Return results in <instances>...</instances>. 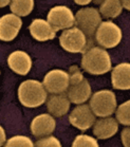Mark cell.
Returning a JSON list of instances; mask_svg holds the SVG:
<instances>
[{
    "mask_svg": "<svg viewBox=\"0 0 130 147\" xmlns=\"http://www.w3.org/2000/svg\"><path fill=\"white\" fill-rule=\"evenodd\" d=\"M69 121L72 126L82 131L90 129L95 123V115L89 105H77L69 115Z\"/></svg>",
    "mask_w": 130,
    "mask_h": 147,
    "instance_id": "9c48e42d",
    "label": "cell"
},
{
    "mask_svg": "<svg viewBox=\"0 0 130 147\" xmlns=\"http://www.w3.org/2000/svg\"><path fill=\"white\" fill-rule=\"evenodd\" d=\"M71 147H100L97 140L88 134H79L74 139Z\"/></svg>",
    "mask_w": 130,
    "mask_h": 147,
    "instance_id": "7402d4cb",
    "label": "cell"
},
{
    "mask_svg": "<svg viewBox=\"0 0 130 147\" xmlns=\"http://www.w3.org/2000/svg\"><path fill=\"white\" fill-rule=\"evenodd\" d=\"M91 86L88 80H85L82 83L69 86L67 91V96L71 103L75 105H83L91 97Z\"/></svg>",
    "mask_w": 130,
    "mask_h": 147,
    "instance_id": "2e32d148",
    "label": "cell"
},
{
    "mask_svg": "<svg viewBox=\"0 0 130 147\" xmlns=\"http://www.w3.org/2000/svg\"><path fill=\"white\" fill-rule=\"evenodd\" d=\"M0 74H1V72H0Z\"/></svg>",
    "mask_w": 130,
    "mask_h": 147,
    "instance_id": "4dcf8cb0",
    "label": "cell"
},
{
    "mask_svg": "<svg viewBox=\"0 0 130 147\" xmlns=\"http://www.w3.org/2000/svg\"><path fill=\"white\" fill-rule=\"evenodd\" d=\"M18 29L12 27L5 22L0 21V40L2 41H12L17 37L19 33Z\"/></svg>",
    "mask_w": 130,
    "mask_h": 147,
    "instance_id": "ffe728a7",
    "label": "cell"
},
{
    "mask_svg": "<svg viewBox=\"0 0 130 147\" xmlns=\"http://www.w3.org/2000/svg\"><path fill=\"white\" fill-rule=\"evenodd\" d=\"M56 122L50 113H42L35 117L31 122V132L34 137L44 138L51 136L55 130Z\"/></svg>",
    "mask_w": 130,
    "mask_h": 147,
    "instance_id": "30bf717a",
    "label": "cell"
},
{
    "mask_svg": "<svg viewBox=\"0 0 130 147\" xmlns=\"http://www.w3.org/2000/svg\"><path fill=\"white\" fill-rule=\"evenodd\" d=\"M34 4L33 0H13L11 1L10 9L12 14L18 17H26L33 12Z\"/></svg>",
    "mask_w": 130,
    "mask_h": 147,
    "instance_id": "ac0fdd59",
    "label": "cell"
},
{
    "mask_svg": "<svg viewBox=\"0 0 130 147\" xmlns=\"http://www.w3.org/2000/svg\"><path fill=\"white\" fill-rule=\"evenodd\" d=\"M59 44L69 53H85L87 49V36L76 27L63 31L59 36Z\"/></svg>",
    "mask_w": 130,
    "mask_h": 147,
    "instance_id": "8992f818",
    "label": "cell"
},
{
    "mask_svg": "<svg viewBox=\"0 0 130 147\" xmlns=\"http://www.w3.org/2000/svg\"><path fill=\"white\" fill-rule=\"evenodd\" d=\"M7 65L12 71L18 75H27L32 69V58L30 55L21 50L14 51L7 57Z\"/></svg>",
    "mask_w": 130,
    "mask_h": 147,
    "instance_id": "8fae6325",
    "label": "cell"
},
{
    "mask_svg": "<svg viewBox=\"0 0 130 147\" xmlns=\"http://www.w3.org/2000/svg\"><path fill=\"white\" fill-rule=\"evenodd\" d=\"M95 40L103 49H112L120 45L123 33L121 28L111 20L103 21L95 32Z\"/></svg>",
    "mask_w": 130,
    "mask_h": 147,
    "instance_id": "277c9868",
    "label": "cell"
},
{
    "mask_svg": "<svg viewBox=\"0 0 130 147\" xmlns=\"http://www.w3.org/2000/svg\"><path fill=\"white\" fill-rule=\"evenodd\" d=\"M42 85L47 92L51 94H63L70 86L69 73L61 69L49 71L42 80Z\"/></svg>",
    "mask_w": 130,
    "mask_h": 147,
    "instance_id": "ba28073f",
    "label": "cell"
},
{
    "mask_svg": "<svg viewBox=\"0 0 130 147\" xmlns=\"http://www.w3.org/2000/svg\"><path fill=\"white\" fill-rule=\"evenodd\" d=\"M9 4H11L10 0H0V7H4Z\"/></svg>",
    "mask_w": 130,
    "mask_h": 147,
    "instance_id": "f546056e",
    "label": "cell"
},
{
    "mask_svg": "<svg viewBox=\"0 0 130 147\" xmlns=\"http://www.w3.org/2000/svg\"><path fill=\"white\" fill-rule=\"evenodd\" d=\"M121 139L124 147H130V127L125 128L122 134H121Z\"/></svg>",
    "mask_w": 130,
    "mask_h": 147,
    "instance_id": "484cf974",
    "label": "cell"
},
{
    "mask_svg": "<svg viewBox=\"0 0 130 147\" xmlns=\"http://www.w3.org/2000/svg\"><path fill=\"white\" fill-rule=\"evenodd\" d=\"M47 21L56 32L60 30L65 31L74 27L75 15L70 7L66 5H56L49 11Z\"/></svg>",
    "mask_w": 130,
    "mask_h": 147,
    "instance_id": "52a82bcc",
    "label": "cell"
},
{
    "mask_svg": "<svg viewBox=\"0 0 130 147\" xmlns=\"http://www.w3.org/2000/svg\"><path fill=\"white\" fill-rule=\"evenodd\" d=\"M82 67L92 75H103L112 69L109 53L100 47H92L86 50L82 57Z\"/></svg>",
    "mask_w": 130,
    "mask_h": 147,
    "instance_id": "6da1fadb",
    "label": "cell"
},
{
    "mask_svg": "<svg viewBox=\"0 0 130 147\" xmlns=\"http://www.w3.org/2000/svg\"><path fill=\"white\" fill-rule=\"evenodd\" d=\"M35 147H63L60 141L56 137L48 136L44 138H40L35 143Z\"/></svg>",
    "mask_w": 130,
    "mask_h": 147,
    "instance_id": "603a6c76",
    "label": "cell"
},
{
    "mask_svg": "<svg viewBox=\"0 0 130 147\" xmlns=\"http://www.w3.org/2000/svg\"><path fill=\"white\" fill-rule=\"evenodd\" d=\"M76 4H78V5H87V4H89L91 2L90 0H85V1H82V0H75L74 1Z\"/></svg>",
    "mask_w": 130,
    "mask_h": 147,
    "instance_id": "f1b7e54d",
    "label": "cell"
},
{
    "mask_svg": "<svg viewBox=\"0 0 130 147\" xmlns=\"http://www.w3.org/2000/svg\"><path fill=\"white\" fill-rule=\"evenodd\" d=\"M115 115L117 123L122 124L124 126H130V100L117 106Z\"/></svg>",
    "mask_w": 130,
    "mask_h": 147,
    "instance_id": "d6986e66",
    "label": "cell"
},
{
    "mask_svg": "<svg viewBox=\"0 0 130 147\" xmlns=\"http://www.w3.org/2000/svg\"><path fill=\"white\" fill-rule=\"evenodd\" d=\"M69 80H70V86H74L77 84L82 83L85 80L83 72L77 66H72L69 69Z\"/></svg>",
    "mask_w": 130,
    "mask_h": 147,
    "instance_id": "cb8c5ba5",
    "label": "cell"
},
{
    "mask_svg": "<svg viewBox=\"0 0 130 147\" xmlns=\"http://www.w3.org/2000/svg\"><path fill=\"white\" fill-rule=\"evenodd\" d=\"M7 142V136H5V131L3 127L0 125V147L3 146V144Z\"/></svg>",
    "mask_w": 130,
    "mask_h": 147,
    "instance_id": "4316f807",
    "label": "cell"
},
{
    "mask_svg": "<svg viewBox=\"0 0 130 147\" xmlns=\"http://www.w3.org/2000/svg\"><path fill=\"white\" fill-rule=\"evenodd\" d=\"M0 21L10 24V26L16 28V29H18V30H20L21 27H22V20H21V18L18 17L17 15H15V14H12V13L5 14V15H3V16H1L0 17Z\"/></svg>",
    "mask_w": 130,
    "mask_h": 147,
    "instance_id": "d4e9b609",
    "label": "cell"
},
{
    "mask_svg": "<svg viewBox=\"0 0 130 147\" xmlns=\"http://www.w3.org/2000/svg\"><path fill=\"white\" fill-rule=\"evenodd\" d=\"M31 36L38 41H48L56 37V31L54 30L47 20L36 18L29 26Z\"/></svg>",
    "mask_w": 130,
    "mask_h": 147,
    "instance_id": "7c38bea8",
    "label": "cell"
},
{
    "mask_svg": "<svg viewBox=\"0 0 130 147\" xmlns=\"http://www.w3.org/2000/svg\"><path fill=\"white\" fill-rule=\"evenodd\" d=\"M4 147H35V144L29 137L15 136L7 141Z\"/></svg>",
    "mask_w": 130,
    "mask_h": 147,
    "instance_id": "44dd1931",
    "label": "cell"
},
{
    "mask_svg": "<svg viewBox=\"0 0 130 147\" xmlns=\"http://www.w3.org/2000/svg\"><path fill=\"white\" fill-rule=\"evenodd\" d=\"M119 130V123L113 117H100L93 125V134L100 140L110 139Z\"/></svg>",
    "mask_w": 130,
    "mask_h": 147,
    "instance_id": "5bb4252c",
    "label": "cell"
},
{
    "mask_svg": "<svg viewBox=\"0 0 130 147\" xmlns=\"http://www.w3.org/2000/svg\"><path fill=\"white\" fill-rule=\"evenodd\" d=\"M122 7L127 11H130V0H123L122 1Z\"/></svg>",
    "mask_w": 130,
    "mask_h": 147,
    "instance_id": "83f0119b",
    "label": "cell"
},
{
    "mask_svg": "<svg viewBox=\"0 0 130 147\" xmlns=\"http://www.w3.org/2000/svg\"><path fill=\"white\" fill-rule=\"evenodd\" d=\"M111 84L117 90H130V63H121L112 69Z\"/></svg>",
    "mask_w": 130,
    "mask_h": 147,
    "instance_id": "4fadbf2b",
    "label": "cell"
},
{
    "mask_svg": "<svg viewBox=\"0 0 130 147\" xmlns=\"http://www.w3.org/2000/svg\"><path fill=\"white\" fill-rule=\"evenodd\" d=\"M89 106L95 117H108L117 110V100L113 91L100 90L91 95Z\"/></svg>",
    "mask_w": 130,
    "mask_h": 147,
    "instance_id": "3957f363",
    "label": "cell"
},
{
    "mask_svg": "<svg viewBox=\"0 0 130 147\" xmlns=\"http://www.w3.org/2000/svg\"><path fill=\"white\" fill-rule=\"evenodd\" d=\"M71 102L66 94H52L47 100V109L52 117H60L69 112Z\"/></svg>",
    "mask_w": 130,
    "mask_h": 147,
    "instance_id": "9a60e30c",
    "label": "cell"
},
{
    "mask_svg": "<svg viewBox=\"0 0 130 147\" xmlns=\"http://www.w3.org/2000/svg\"><path fill=\"white\" fill-rule=\"evenodd\" d=\"M100 16L105 18H117L123 12L122 1L120 0H105L100 7Z\"/></svg>",
    "mask_w": 130,
    "mask_h": 147,
    "instance_id": "e0dca14e",
    "label": "cell"
},
{
    "mask_svg": "<svg viewBox=\"0 0 130 147\" xmlns=\"http://www.w3.org/2000/svg\"><path fill=\"white\" fill-rule=\"evenodd\" d=\"M102 22L100 11L95 7H83L75 14V26L87 37L95 35L97 28Z\"/></svg>",
    "mask_w": 130,
    "mask_h": 147,
    "instance_id": "5b68a950",
    "label": "cell"
},
{
    "mask_svg": "<svg viewBox=\"0 0 130 147\" xmlns=\"http://www.w3.org/2000/svg\"><path fill=\"white\" fill-rule=\"evenodd\" d=\"M48 92L42 83L36 80H27L18 87V100L27 108H36L47 102Z\"/></svg>",
    "mask_w": 130,
    "mask_h": 147,
    "instance_id": "7a4b0ae2",
    "label": "cell"
}]
</instances>
